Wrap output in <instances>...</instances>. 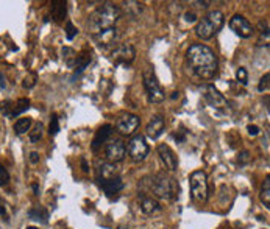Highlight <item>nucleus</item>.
I'll list each match as a JSON object with an SVG mask.
<instances>
[{
  "label": "nucleus",
  "instance_id": "1",
  "mask_svg": "<svg viewBox=\"0 0 270 229\" xmlns=\"http://www.w3.org/2000/svg\"><path fill=\"white\" fill-rule=\"evenodd\" d=\"M186 64L191 74L201 80H211L219 70L215 53L205 44H192L188 48Z\"/></svg>",
  "mask_w": 270,
  "mask_h": 229
},
{
  "label": "nucleus",
  "instance_id": "2",
  "mask_svg": "<svg viewBox=\"0 0 270 229\" xmlns=\"http://www.w3.org/2000/svg\"><path fill=\"white\" fill-rule=\"evenodd\" d=\"M141 189L144 190L142 193H151V195H155L156 198L161 200H174L178 197V183L171 178V176H167L166 173H156V175H151V176H145V178L139 183Z\"/></svg>",
  "mask_w": 270,
  "mask_h": 229
},
{
  "label": "nucleus",
  "instance_id": "3",
  "mask_svg": "<svg viewBox=\"0 0 270 229\" xmlns=\"http://www.w3.org/2000/svg\"><path fill=\"white\" fill-rule=\"evenodd\" d=\"M121 8L116 7L114 4H103L100 8H97L88 21V30L91 31V34H94L113 28L114 24L121 19Z\"/></svg>",
  "mask_w": 270,
  "mask_h": 229
},
{
  "label": "nucleus",
  "instance_id": "4",
  "mask_svg": "<svg viewBox=\"0 0 270 229\" xmlns=\"http://www.w3.org/2000/svg\"><path fill=\"white\" fill-rule=\"evenodd\" d=\"M225 24V16L222 11H211L209 14H206L205 17H201V19L197 22L195 27V34L201 39H211L214 38L215 34L222 30Z\"/></svg>",
  "mask_w": 270,
  "mask_h": 229
},
{
  "label": "nucleus",
  "instance_id": "5",
  "mask_svg": "<svg viewBox=\"0 0 270 229\" xmlns=\"http://www.w3.org/2000/svg\"><path fill=\"white\" fill-rule=\"evenodd\" d=\"M191 195L195 203H206L208 200V178L206 173L201 170H195L189 176Z\"/></svg>",
  "mask_w": 270,
  "mask_h": 229
},
{
  "label": "nucleus",
  "instance_id": "6",
  "mask_svg": "<svg viewBox=\"0 0 270 229\" xmlns=\"http://www.w3.org/2000/svg\"><path fill=\"white\" fill-rule=\"evenodd\" d=\"M142 81H144V87L147 92V98L150 103H161L166 97L164 89L159 86V81L153 72V69H147L142 74Z\"/></svg>",
  "mask_w": 270,
  "mask_h": 229
},
{
  "label": "nucleus",
  "instance_id": "7",
  "mask_svg": "<svg viewBox=\"0 0 270 229\" xmlns=\"http://www.w3.org/2000/svg\"><path fill=\"white\" fill-rule=\"evenodd\" d=\"M127 150H128V154H130V157H131L133 162H141V161H144L145 157H147V154H148V151H150L147 140H145V137H144L142 134L133 136L131 140L128 142Z\"/></svg>",
  "mask_w": 270,
  "mask_h": 229
},
{
  "label": "nucleus",
  "instance_id": "8",
  "mask_svg": "<svg viewBox=\"0 0 270 229\" xmlns=\"http://www.w3.org/2000/svg\"><path fill=\"white\" fill-rule=\"evenodd\" d=\"M136 58V50L131 44H122L121 47L114 48L111 53V61L116 66H130Z\"/></svg>",
  "mask_w": 270,
  "mask_h": 229
},
{
  "label": "nucleus",
  "instance_id": "9",
  "mask_svg": "<svg viewBox=\"0 0 270 229\" xmlns=\"http://www.w3.org/2000/svg\"><path fill=\"white\" fill-rule=\"evenodd\" d=\"M139 117L134 116V114H122L119 119H117V123H116V128L117 131H119L122 136H131L134 131L138 130L139 127Z\"/></svg>",
  "mask_w": 270,
  "mask_h": 229
},
{
  "label": "nucleus",
  "instance_id": "10",
  "mask_svg": "<svg viewBox=\"0 0 270 229\" xmlns=\"http://www.w3.org/2000/svg\"><path fill=\"white\" fill-rule=\"evenodd\" d=\"M230 28L238 34L239 38H250L251 36V33H253V27L251 24L248 22V19H245L244 16L241 14H236L231 17V21H230Z\"/></svg>",
  "mask_w": 270,
  "mask_h": 229
},
{
  "label": "nucleus",
  "instance_id": "11",
  "mask_svg": "<svg viewBox=\"0 0 270 229\" xmlns=\"http://www.w3.org/2000/svg\"><path fill=\"white\" fill-rule=\"evenodd\" d=\"M105 153H106L108 161L113 162V164H116V162H121L124 157H125L127 147H125V144L122 142V140L116 139V140H111V142L106 145Z\"/></svg>",
  "mask_w": 270,
  "mask_h": 229
},
{
  "label": "nucleus",
  "instance_id": "12",
  "mask_svg": "<svg viewBox=\"0 0 270 229\" xmlns=\"http://www.w3.org/2000/svg\"><path fill=\"white\" fill-rule=\"evenodd\" d=\"M158 154H159V159L163 161V164L166 165L167 170L177 171V168H178V161H177L175 153L171 150V147L166 145V144L158 145Z\"/></svg>",
  "mask_w": 270,
  "mask_h": 229
},
{
  "label": "nucleus",
  "instance_id": "13",
  "mask_svg": "<svg viewBox=\"0 0 270 229\" xmlns=\"http://www.w3.org/2000/svg\"><path fill=\"white\" fill-rule=\"evenodd\" d=\"M205 100H206V103L209 104L211 108H215V109H222V108L227 106V98L221 92H219L212 84L206 86Z\"/></svg>",
  "mask_w": 270,
  "mask_h": 229
},
{
  "label": "nucleus",
  "instance_id": "14",
  "mask_svg": "<svg viewBox=\"0 0 270 229\" xmlns=\"http://www.w3.org/2000/svg\"><path fill=\"white\" fill-rule=\"evenodd\" d=\"M94 41L97 42V45L100 47H110L113 45L117 38H119V31H117V28H108V30H103V31H100L97 34H94Z\"/></svg>",
  "mask_w": 270,
  "mask_h": 229
},
{
  "label": "nucleus",
  "instance_id": "15",
  "mask_svg": "<svg viewBox=\"0 0 270 229\" xmlns=\"http://www.w3.org/2000/svg\"><path fill=\"white\" fill-rule=\"evenodd\" d=\"M164 128H166V120H164L163 116L158 114V116H155L153 119L148 122V125L145 128V133H147V136L150 139L155 140V139H158L164 133Z\"/></svg>",
  "mask_w": 270,
  "mask_h": 229
},
{
  "label": "nucleus",
  "instance_id": "16",
  "mask_svg": "<svg viewBox=\"0 0 270 229\" xmlns=\"http://www.w3.org/2000/svg\"><path fill=\"white\" fill-rule=\"evenodd\" d=\"M100 186H102L103 192L108 197H113L124 189V181L121 176L119 178H111V180H100Z\"/></svg>",
  "mask_w": 270,
  "mask_h": 229
},
{
  "label": "nucleus",
  "instance_id": "17",
  "mask_svg": "<svg viewBox=\"0 0 270 229\" xmlns=\"http://www.w3.org/2000/svg\"><path fill=\"white\" fill-rule=\"evenodd\" d=\"M111 134H113V127L111 125H103L102 128L97 131V134H95V137L92 140V150L97 151L110 139Z\"/></svg>",
  "mask_w": 270,
  "mask_h": 229
},
{
  "label": "nucleus",
  "instance_id": "18",
  "mask_svg": "<svg viewBox=\"0 0 270 229\" xmlns=\"http://www.w3.org/2000/svg\"><path fill=\"white\" fill-rule=\"evenodd\" d=\"M159 203L153 198V197H147L144 193H141V210L145 215H151L155 214L156 210H159Z\"/></svg>",
  "mask_w": 270,
  "mask_h": 229
},
{
  "label": "nucleus",
  "instance_id": "19",
  "mask_svg": "<svg viewBox=\"0 0 270 229\" xmlns=\"http://www.w3.org/2000/svg\"><path fill=\"white\" fill-rule=\"evenodd\" d=\"M121 170L116 164H103L100 167V180H111V178H119Z\"/></svg>",
  "mask_w": 270,
  "mask_h": 229
},
{
  "label": "nucleus",
  "instance_id": "20",
  "mask_svg": "<svg viewBox=\"0 0 270 229\" xmlns=\"http://www.w3.org/2000/svg\"><path fill=\"white\" fill-rule=\"evenodd\" d=\"M67 14V4L63 2V0H58V2L52 4V17L55 22H61Z\"/></svg>",
  "mask_w": 270,
  "mask_h": 229
},
{
  "label": "nucleus",
  "instance_id": "21",
  "mask_svg": "<svg viewBox=\"0 0 270 229\" xmlns=\"http://www.w3.org/2000/svg\"><path fill=\"white\" fill-rule=\"evenodd\" d=\"M89 63H91V53L89 51H81L80 55H77V60H75V72L77 74H80V72H83L84 69H86L88 66H89Z\"/></svg>",
  "mask_w": 270,
  "mask_h": 229
},
{
  "label": "nucleus",
  "instance_id": "22",
  "mask_svg": "<svg viewBox=\"0 0 270 229\" xmlns=\"http://www.w3.org/2000/svg\"><path fill=\"white\" fill-rule=\"evenodd\" d=\"M124 10L131 17H139V14L144 11V5L139 2H124Z\"/></svg>",
  "mask_w": 270,
  "mask_h": 229
},
{
  "label": "nucleus",
  "instance_id": "23",
  "mask_svg": "<svg viewBox=\"0 0 270 229\" xmlns=\"http://www.w3.org/2000/svg\"><path fill=\"white\" fill-rule=\"evenodd\" d=\"M28 217L33 218V220H38V221H42V223H47L48 220V212L42 207H33L28 210Z\"/></svg>",
  "mask_w": 270,
  "mask_h": 229
},
{
  "label": "nucleus",
  "instance_id": "24",
  "mask_svg": "<svg viewBox=\"0 0 270 229\" xmlns=\"http://www.w3.org/2000/svg\"><path fill=\"white\" fill-rule=\"evenodd\" d=\"M31 127V119L30 117H22L14 123V131L16 134H25Z\"/></svg>",
  "mask_w": 270,
  "mask_h": 229
},
{
  "label": "nucleus",
  "instance_id": "25",
  "mask_svg": "<svg viewBox=\"0 0 270 229\" xmlns=\"http://www.w3.org/2000/svg\"><path fill=\"white\" fill-rule=\"evenodd\" d=\"M63 58L66 60V64L69 67H74L75 66V60H77V53L74 48H69V47H64L63 48Z\"/></svg>",
  "mask_w": 270,
  "mask_h": 229
},
{
  "label": "nucleus",
  "instance_id": "26",
  "mask_svg": "<svg viewBox=\"0 0 270 229\" xmlns=\"http://www.w3.org/2000/svg\"><path fill=\"white\" fill-rule=\"evenodd\" d=\"M30 108V100L28 98H19L14 104V111H13V117L14 116H19L22 114L24 111H27Z\"/></svg>",
  "mask_w": 270,
  "mask_h": 229
},
{
  "label": "nucleus",
  "instance_id": "27",
  "mask_svg": "<svg viewBox=\"0 0 270 229\" xmlns=\"http://www.w3.org/2000/svg\"><path fill=\"white\" fill-rule=\"evenodd\" d=\"M261 200L262 203L268 207L270 206V180L265 178L264 183H262V187H261Z\"/></svg>",
  "mask_w": 270,
  "mask_h": 229
},
{
  "label": "nucleus",
  "instance_id": "28",
  "mask_svg": "<svg viewBox=\"0 0 270 229\" xmlns=\"http://www.w3.org/2000/svg\"><path fill=\"white\" fill-rule=\"evenodd\" d=\"M13 111H14V103L11 100H5L0 103V114L5 117H13Z\"/></svg>",
  "mask_w": 270,
  "mask_h": 229
},
{
  "label": "nucleus",
  "instance_id": "29",
  "mask_svg": "<svg viewBox=\"0 0 270 229\" xmlns=\"http://www.w3.org/2000/svg\"><path fill=\"white\" fill-rule=\"evenodd\" d=\"M60 131V122H58V116L52 114V120H50V125H48V134L50 136H57Z\"/></svg>",
  "mask_w": 270,
  "mask_h": 229
},
{
  "label": "nucleus",
  "instance_id": "30",
  "mask_svg": "<svg viewBox=\"0 0 270 229\" xmlns=\"http://www.w3.org/2000/svg\"><path fill=\"white\" fill-rule=\"evenodd\" d=\"M42 125L41 123H38V125L35 127V130L33 131H30V140L31 142H38V140H41V137H42Z\"/></svg>",
  "mask_w": 270,
  "mask_h": 229
},
{
  "label": "nucleus",
  "instance_id": "31",
  "mask_svg": "<svg viewBox=\"0 0 270 229\" xmlns=\"http://www.w3.org/2000/svg\"><path fill=\"white\" fill-rule=\"evenodd\" d=\"M77 34H78V30L75 28V25L72 22H67L66 24V38L69 39V41H72L77 36Z\"/></svg>",
  "mask_w": 270,
  "mask_h": 229
},
{
  "label": "nucleus",
  "instance_id": "32",
  "mask_svg": "<svg viewBox=\"0 0 270 229\" xmlns=\"http://www.w3.org/2000/svg\"><path fill=\"white\" fill-rule=\"evenodd\" d=\"M8 183H10V173H8V170L0 164V186H8Z\"/></svg>",
  "mask_w": 270,
  "mask_h": 229
},
{
  "label": "nucleus",
  "instance_id": "33",
  "mask_svg": "<svg viewBox=\"0 0 270 229\" xmlns=\"http://www.w3.org/2000/svg\"><path fill=\"white\" fill-rule=\"evenodd\" d=\"M36 84V74H30V75H27L25 78H24V83H22V86L25 87V89H31L33 86Z\"/></svg>",
  "mask_w": 270,
  "mask_h": 229
},
{
  "label": "nucleus",
  "instance_id": "34",
  "mask_svg": "<svg viewBox=\"0 0 270 229\" xmlns=\"http://www.w3.org/2000/svg\"><path fill=\"white\" fill-rule=\"evenodd\" d=\"M236 78H238V81H241L242 84H247V83H248L247 70H245L244 67H239L238 70H236Z\"/></svg>",
  "mask_w": 270,
  "mask_h": 229
},
{
  "label": "nucleus",
  "instance_id": "35",
  "mask_svg": "<svg viewBox=\"0 0 270 229\" xmlns=\"http://www.w3.org/2000/svg\"><path fill=\"white\" fill-rule=\"evenodd\" d=\"M268 80H270V75H268V74H265V75L261 78V81H259V84H258V91H259V92H264V91L268 89Z\"/></svg>",
  "mask_w": 270,
  "mask_h": 229
},
{
  "label": "nucleus",
  "instance_id": "36",
  "mask_svg": "<svg viewBox=\"0 0 270 229\" xmlns=\"http://www.w3.org/2000/svg\"><path fill=\"white\" fill-rule=\"evenodd\" d=\"M248 161H250V153L247 150L241 151L239 156H238V164L239 165H245V164H248Z\"/></svg>",
  "mask_w": 270,
  "mask_h": 229
},
{
  "label": "nucleus",
  "instance_id": "37",
  "mask_svg": "<svg viewBox=\"0 0 270 229\" xmlns=\"http://www.w3.org/2000/svg\"><path fill=\"white\" fill-rule=\"evenodd\" d=\"M184 21H186V22H195L197 21V14L194 11H186V13H184Z\"/></svg>",
  "mask_w": 270,
  "mask_h": 229
},
{
  "label": "nucleus",
  "instance_id": "38",
  "mask_svg": "<svg viewBox=\"0 0 270 229\" xmlns=\"http://www.w3.org/2000/svg\"><path fill=\"white\" fill-rule=\"evenodd\" d=\"M172 137L177 140V142H183V140H184V137H186V131H184V130L181 128V131H177V133H175Z\"/></svg>",
  "mask_w": 270,
  "mask_h": 229
},
{
  "label": "nucleus",
  "instance_id": "39",
  "mask_svg": "<svg viewBox=\"0 0 270 229\" xmlns=\"http://www.w3.org/2000/svg\"><path fill=\"white\" fill-rule=\"evenodd\" d=\"M247 131H248L250 136H258V134H259V128H258L256 125H248V127H247Z\"/></svg>",
  "mask_w": 270,
  "mask_h": 229
},
{
  "label": "nucleus",
  "instance_id": "40",
  "mask_svg": "<svg viewBox=\"0 0 270 229\" xmlns=\"http://www.w3.org/2000/svg\"><path fill=\"white\" fill-rule=\"evenodd\" d=\"M30 162H31V164H38V162H39V153L31 151V153H30Z\"/></svg>",
  "mask_w": 270,
  "mask_h": 229
},
{
  "label": "nucleus",
  "instance_id": "41",
  "mask_svg": "<svg viewBox=\"0 0 270 229\" xmlns=\"http://www.w3.org/2000/svg\"><path fill=\"white\" fill-rule=\"evenodd\" d=\"M259 27H261V34H264L265 38H268V25H267V22H259Z\"/></svg>",
  "mask_w": 270,
  "mask_h": 229
},
{
  "label": "nucleus",
  "instance_id": "42",
  "mask_svg": "<svg viewBox=\"0 0 270 229\" xmlns=\"http://www.w3.org/2000/svg\"><path fill=\"white\" fill-rule=\"evenodd\" d=\"M81 168H83L84 173H88V171H89V165H88V162H86V159H84V157L81 159Z\"/></svg>",
  "mask_w": 270,
  "mask_h": 229
},
{
  "label": "nucleus",
  "instance_id": "43",
  "mask_svg": "<svg viewBox=\"0 0 270 229\" xmlns=\"http://www.w3.org/2000/svg\"><path fill=\"white\" fill-rule=\"evenodd\" d=\"M0 87H2V89H5V87H7V80H5L4 74H0Z\"/></svg>",
  "mask_w": 270,
  "mask_h": 229
},
{
  "label": "nucleus",
  "instance_id": "44",
  "mask_svg": "<svg viewBox=\"0 0 270 229\" xmlns=\"http://www.w3.org/2000/svg\"><path fill=\"white\" fill-rule=\"evenodd\" d=\"M33 192H35V195H39V186L36 183L33 184Z\"/></svg>",
  "mask_w": 270,
  "mask_h": 229
},
{
  "label": "nucleus",
  "instance_id": "45",
  "mask_svg": "<svg viewBox=\"0 0 270 229\" xmlns=\"http://www.w3.org/2000/svg\"><path fill=\"white\" fill-rule=\"evenodd\" d=\"M4 214H5V207L0 204V215H4Z\"/></svg>",
  "mask_w": 270,
  "mask_h": 229
},
{
  "label": "nucleus",
  "instance_id": "46",
  "mask_svg": "<svg viewBox=\"0 0 270 229\" xmlns=\"http://www.w3.org/2000/svg\"><path fill=\"white\" fill-rule=\"evenodd\" d=\"M116 229H130V227L128 226H117Z\"/></svg>",
  "mask_w": 270,
  "mask_h": 229
},
{
  "label": "nucleus",
  "instance_id": "47",
  "mask_svg": "<svg viewBox=\"0 0 270 229\" xmlns=\"http://www.w3.org/2000/svg\"><path fill=\"white\" fill-rule=\"evenodd\" d=\"M27 229H38V227H35V226H28Z\"/></svg>",
  "mask_w": 270,
  "mask_h": 229
},
{
  "label": "nucleus",
  "instance_id": "48",
  "mask_svg": "<svg viewBox=\"0 0 270 229\" xmlns=\"http://www.w3.org/2000/svg\"><path fill=\"white\" fill-rule=\"evenodd\" d=\"M221 229H228V227H221Z\"/></svg>",
  "mask_w": 270,
  "mask_h": 229
}]
</instances>
